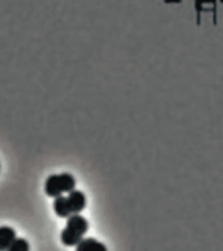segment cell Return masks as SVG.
I'll return each instance as SVG.
<instances>
[{
    "instance_id": "6da1fadb",
    "label": "cell",
    "mask_w": 223,
    "mask_h": 251,
    "mask_svg": "<svg viewBox=\"0 0 223 251\" xmlns=\"http://www.w3.org/2000/svg\"><path fill=\"white\" fill-rule=\"evenodd\" d=\"M90 224L81 213L67 217L65 228L60 233V241L66 247H76L89 231Z\"/></svg>"
},
{
    "instance_id": "7a4b0ae2",
    "label": "cell",
    "mask_w": 223,
    "mask_h": 251,
    "mask_svg": "<svg viewBox=\"0 0 223 251\" xmlns=\"http://www.w3.org/2000/svg\"><path fill=\"white\" fill-rule=\"evenodd\" d=\"M77 179L70 173L53 174L50 175L44 183V192L47 197L54 198L69 194L70 191L76 189Z\"/></svg>"
},
{
    "instance_id": "3957f363",
    "label": "cell",
    "mask_w": 223,
    "mask_h": 251,
    "mask_svg": "<svg viewBox=\"0 0 223 251\" xmlns=\"http://www.w3.org/2000/svg\"><path fill=\"white\" fill-rule=\"evenodd\" d=\"M67 200L72 214L81 213L86 207V197L81 190L74 189L70 191L67 196Z\"/></svg>"
},
{
    "instance_id": "277c9868",
    "label": "cell",
    "mask_w": 223,
    "mask_h": 251,
    "mask_svg": "<svg viewBox=\"0 0 223 251\" xmlns=\"http://www.w3.org/2000/svg\"><path fill=\"white\" fill-rule=\"evenodd\" d=\"M17 238V231L10 226H0V251H9Z\"/></svg>"
},
{
    "instance_id": "5b68a950",
    "label": "cell",
    "mask_w": 223,
    "mask_h": 251,
    "mask_svg": "<svg viewBox=\"0 0 223 251\" xmlns=\"http://www.w3.org/2000/svg\"><path fill=\"white\" fill-rule=\"evenodd\" d=\"M53 210H54L55 214L58 217H60V219H67V217L72 215L69 205H68L67 196L64 195L54 198V201H53Z\"/></svg>"
},
{
    "instance_id": "8992f818",
    "label": "cell",
    "mask_w": 223,
    "mask_h": 251,
    "mask_svg": "<svg viewBox=\"0 0 223 251\" xmlns=\"http://www.w3.org/2000/svg\"><path fill=\"white\" fill-rule=\"evenodd\" d=\"M77 251H106L108 247L105 244L99 241L98 239L88 237L84 238L80 243L76 246Z\"/></svg>"
},
{
    "instance_id": "52a82bcc",
    "label": "cell",
    "mask_w": 223,
    "mask_h": 251,
    "mask_svg": "<svg viewBox=\"0 0 223 251\" xmlns=\"http://www.w3.org/2000/svg\"><path fill=\"white\" fill-rule=\"evenodd\" d=\"M30 249V243H28L27 239L17 237L16 240L13 241V244L11 245L9 251H28Z\"/></svg>"
},
{
    "instance_id": "ba28073f",
    "label": "cell",
    "mask_w": 223,
    "mask_h": 251,
    "mask_svg": "<svg viewBox=\"0 0 223 251\" xmlns=\"http://www.w3.org/2000/svg\"><path fill=\"white\" fill-rule=\"evenodd\" d=\"M0 168H1V166H0Z\"/></svg>"
}]
</instances>
